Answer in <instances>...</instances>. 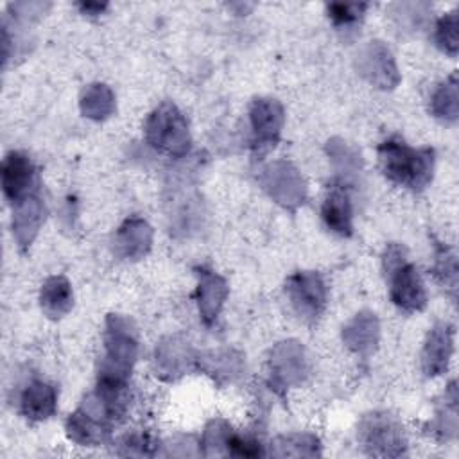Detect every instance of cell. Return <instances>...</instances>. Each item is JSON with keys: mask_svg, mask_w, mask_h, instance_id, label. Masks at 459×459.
<instances>
[{"mask_svg": "<svg viewBox=\"0 0 459 459\" xmlns=\"http://www.w3.org/2000/svg\"><path fill=\"white\" fill-rule=\"evenodd\" d=\"M126 387L99 385L84 396L81 405L66 420V436L81 446H99L109 434L117 420L126 411Z\"/></svg>", "mask_w": 459, "mask_h": 459, "instance_id": "1", "label": "cell"}, {"mask_svg": "<svg viewBox=\"0 0 459 459\" xmlns=\"http://www.w3.org/2000/svg\"><path fill=\"white\" fill-rule=\"evenodd\" d=\"M138 359V330L122 314H109L104 330V353L99 362V385L127 387L133 366Z\"/></svg>", "mask_w": 459, "mask_h": 459, "instance_id": "2", "label": "cell"}, {"mask_svg": "<svg viewBox=\"0 0 459 459\" xmlns=\"http://www.w3.org/2000/svg\"><path fill=\"white\" fill-rule=\"evenodd\" d=\"M377 152L380 169L389 181L412 192H421L430 185L436 161L430 147L416 149L400 136H389Z\"/></svg>", "mask_w": 459, "mask_h": 459, "instance_id": "3", "label": "cell"}, {"mask_svg": "<svg viewBox=\"0 0 459 459\" xmlns=\"http://www.w3.org/2000/svg\"><path fill=\"white\" fill-rule=\"evenodd\" d=\"M382 269L389 285L391 301L403 312H421L427 307V290L418 267L409 260L403 246L391 242L382 255Z\"/></svg>", "mask_w": 459, "mask_h": 459, "instance_id": "4", "label": "cell"}, {"mask_svg": "<svg viewBox=\"0 0 459 459\" xmlns=\"http://www.w3.org/2000/svg\"><path fill=\"white\" fill-rule=\"evenodd\" d=\"M143 131L147 143L170 158H183L190 151L188 122L170 100H163L151 111Z\"/></svg>", "mask_w": 459, "mask_h": 459, "instance_id": "5", "label": "cell"}, {"mask_svg": "<svg viewBox=\"0 0 459 459\" xmlns=\"http://www.w3.org/2000/svg\"><path fill=\"white\" fill-rule=\"evenodd\" d=\"M357 437L369 455L400 457L407 450V437L402 423L387 412H369L362 416Z\"/></svg>", "mask_w": 459, "mask_h": 459, "instance_id": "6", "label": "cell"}, {"mask_svg": "<svg viewBox=\"0 0 459 459\" xmlns=\"http://www.w3.org/2000/svg\"><path fill=\"white\" fill-rule=\"evenodd\" d=\"M264 192L280 206L296 212L307 199V183L301 172L287 160H274L258 172Z\"/></svg>", "mask_w": 459, "mask_h": 459, "instance_id": "7", "label": "cell"}, {"mask_svg": "<svg viewBox=\"0 0 459 459\" xmlns=\"http://www.w3.org/2000/svg\"><path fill=\"white\" fill-rule=\"evenodd\" d=\"M308 373V355L299 341L287 339L273 346L269 353V382L274 391L283 394L289 387L301 385Z\"/></svg>", "mask_w": 459, "mask_h": 459, "instance_id": "8", "label": "cell"}, {"mask_svg": "<svg viewBox=\"0 0 459 459\" xmlns=\"http://www.w3.org/2000/svg\"><path fill=\"white\" fill-rule=\"evenodd\" d=\"M285 294L292 310L307 323H314L321 317L328 290L323 276L316 271H298L285 281Z\"/></svg>", "mask_w": 459, "mask_h": 459, "instance_id": "9", "label": "cell"}, {"mask_svg": "<svg viewBox=\"0 0 459 459\" xmlns=\"http://www.w3.org/2000/svg\"><path fill=\"white\" fill-rule=\"evenodd\" d=\"M285 113L280 100L273 97H256L249 106L251 142L256 154H265L273 149L281 134Z\"/></svg>", "mask_w": 459, "mask_h": 459, "instance_id": "10", "label": "cell"}, {"mask_svg": "<svg viewBox=\"0 0 459 459\" xmlns=\"http://www.w3.org/2000/svg\"><path fill=\"white\" fill-rule=\"evenodd\" d=\"M355 66L369 84L380 90H393L400 84V72L396 61L384 41L375 39L366 43L357 52Z\"/></svg>", "mask_w": 459, "mask_h": 459, "instance_id": "11", "label": "cell"}, {"mask_svg": "<svg viewBox=\"0 0 459 459\" xmlns=\"http://www.w3.org/2000/svg\"><path fill=\"white\" fill-rule=\"evenodd\" d=\"M197 359L192 344L181 335L163 337L154 350L156 377L165 382H174L194 369Z\"/></svg>", "mask_w": 459, "mask_h": 459, "instance_id": "12", "label": "cell"}, {"mask_svg": "<svg viewBox=\"0 0 459 459\" xmlns=\"http://www.w3.org/2000/svg\"><path fill=\"white\" fill-rule=\"evenodd\" d=\"M2 190L11 204L38 192V170L25 152L11 151L5 154L2 161Z\"/></svg>", "mask_w": 459, "mask_h": 459, "instance_id": "13", "label": "cell"}, {"mask_svg": "<svg viewBox=\"0 0 459 459\" xmlns=\"http://www.w3.org/2000/svg\"><path fill=\"white\" fill-rule=\"evenodd\" d=\"M454 353V326L448 321H437L427 333L421 350V369L425 377L434 378L448 369Z\"/></svg>", "mask_w": 459, "mask_h": 459, "instance_id": "14", "label": "cell"}, {"mask_svg": "<svg viewBox=\"0 0 459 459\" xmlns=\"http://www.w3.org/2000/svg\"><path fill=\"white\" fill-rule=\"evenodd\" d=\"M195 276H197V289H195L197 310L203 323L210 326L221 314L230 289L226 280L206 265L195 267Z\"/></svg>", "mask_w": 459, "mask_h": 459, "instance_id": "15", "label": "cell"}, {"mask_svg": "<svg viewBox=\"0 0 459 459\" xmlns=\"http://www.w3.org/2000/svg\"><path fill=\"white\" fill-rule=\"evenodd\" d=\"M47 208L39 195V192H34L27 195L25 199L13 204V235L20 247V251H25L30 247L32 240L39 233L43 222H45Z\"/></svg>", "mask_w": 459, "mask_h": 459, "instance_id": "16", "label": "cell"}, {"mask_svg": "<svg viewBox=\"0 0 459 459\" xmlns=\"http://www.w3.org/2000/svg\"><path fill=\"white\" fill-rule=\"evenodd\" d=\"M152 247V228L142 217H127L113 237V251L124 260H140Z\"/></svg>", "mask_w": 459, "mask_h": 459, "instance_id": "17", "label": "cell"}, {"mask_svg": "<svg viewBox=\"0 0 459 459\" xmlns=\"http://www.w3.org/2000/svg\"><path fill=\"white\" fill-rule=\"evenodd\" d=\"M380 339V323L378 317L369 312L362 310L355 314L344 326H342V342L350 351H353L357 357L368 360Z\"/></svg>", "mask_w": 459, "mask_h": 459, "instance_id": "18", "label": "cell"}, {"mask_svg": "<svg viewBox=\"0 0 459 459\" xmlns=\"http://www.w3.org/2000/svg\"><path fill=\"white\" fill-rule=\"evenodd\" d=\"M321 217L332 233L341 237H350L353 233V210L344 183L333 181L332 186H328L321 206Z\"/></svg>", "mask_w": 459, "mask_h": 459, "instance_id": "19", "label": "cell"}, {"mask_svg": "<svg viewBox=\"0 0 459 459\" xmlns=\"http://www.w3.org/2000/svg\"><path fill=\"white\" fill-rule=\"evenodd\" d=\"M57 409V389L43 380H32L20 396V411L29 421H45Z\"/></svg>", "mask_w": 459, "mask_h": 459, "instance_id": "20", "label": "cell"}, {"mask_svg": "<svg viewBox=\"0 0 459 459\" xmlns=\"http://www.w3.org/2000/svg\"><path fill=\"white\" fill-rule=\"evenodd\" d=\"M39 305L47 317L61 319L65 317L74 305V292L70 281L61 276L54 274L48 276L39 290Z\"/></svg>", "mask_w": 459, "mask_h": 459, "instance_id": "21", "label": "cell"}, {"mask_svg": "<svg viewBox=\"0 0 459 459\" xmlns=\"http://www.w3.org/2000/svg\"><path fill=\"white\" fill-rule=\"evenodd\" d=\"M79 108L81 113L90 120H106L115 111V93L104 82H91L81 91Z\"/></svg>", "mask_w": 459, "mask_h": 459, "instance_id": "22", "label": "cell"}, {"mask_svg": "<svg viewBox=\"0 0 459 459\" xmlns=\"http://www.w3.org/2000/svg\"><path fill=\"white\" fill-rule=\"evenodd\" d=\"M197 366L219 384L233 382L237 377L242 375L244 369L242 355L233 350H219L204 355L203 359L199 357Z\"/></svg>", "mask_w": 459, "mask_h": 459, "instance_id": "23", "label": "cell"}, {"mask_svg": "<svg viewBox=\"0 0 459 459\" xmlns=\"http://www.w3.org/2000/svg\"><path fill=\"white\" fill-rule=\"evenodd\" d=\"M326 154L330 158V163L337 174L339 183H348L351 178H355L360 170L362 160H360V152L351 147L348 142H344L342 138H332L326 143Z\"/></svg>", "mask_w": 459, "mask_h": 459, "instance_id": "24", "label": "cell"}, {"mask_svg": "<svg viewBox=\"0 0 459 459\" xmlns=\"http://www.w3.org/2000/svg\"><path fill=\"white\" fill-rule=\"evenodd\" d=\"M267 454L273 457H316L321 455V445L314 434H283L271 441Z\"/></svg>", "mask_w": 459, "mask_h": 459, "instance_id": "25", "label": "cell"}, {"mask_svg": "<svg viewBox=\"0 0 459 459\" xmlns=\"http://www.w3.org/2000/svg\"><path fill=\"white\" fill-rule=\"evenodd\" d=\"M430 111L432 115L445 122L454 124L459 117V82L457 74L454 72L445 82H441L430 99Z\"/></svg>", "mask_w": 459, "mask_h": 459, "instance_id": "26", "label": "cell"}, {"mask_svg": "<svg viewBox=\"0 0 459 459\" xmlns=\"http://www.w3.org/2000/svg\"><path fill=\"white\" fill-rule=\"evenodd\" d=\"M430 430L443 441L457 436V389L452 382L445 393V403L437 409L436 418L430 421Z\"/></svg>", "mask_w": 459, "mask_h": 459, "instance_id": "27", "label": "cell"}, {"mask_svg": "<svg viewBox=\"0 0 459 459\" xmlns=\"http://www.w3.org/2000/svg\"><path fill=\"white\" fill-rule=\"evenodd\" d=\"M233 436V429L224 420H210L203 430L199 452L204 457L228 455V446Z\"/></svg>", "mask_w": 459, "mask_h": 459, "instance_id": "28", "label": "cell"}, {"mask_svg": "<svg viewBox=\"0 0 459 459\" xmlns=\"http://www.w3.org/2000/svg\"><path fill=\"white\" fill-rule=\"evenodd\" d=\"M434 276L441 285L450 289L455 296L457 290V256L452 247L436 242V262H434Z\"/></svg>", "mask_w": 459, "mask_h": 459, "instance_id": "29", "label": "cell"}, {"mask_svg": "<svg viewBox=\"0 0 459 459\" xmlns=\"http://www.w3.org/2000/svg\"><path fill=\"white\" fill-rule=\"evenodd\" d=\"M457 27H459L457 11H452V13L443 14L437 20L436 29H434V43H436V47L441 52L448 54L450 57H455L457 56V48H459Z\"/></svg>", "mask_w": 459, "mask_h": 459, "instance_id": "30", "label": "cell"}, {"mask_svg": "<svg viewBox=\"0 0 459 459\" xmlns=\"http://www.w3.org/2000/svg\"><path fill=\"white\" fill-rule=\"evenodd\" d=\"M368 9V4H328L326 5V11H328V18L332 20V23L337 27V29H351L355 27L364 11Z\"/></svg>", "mask_w": 459, "mask_h": 459, "instance_id": "31", "label": "cell"}, {"mask_svg": "<svg viewBox=\"0 0 459 459\" xmlns=\"http://www.w3.org/2000/svg\"><path fill=\"white\" fill-rule=\"evenodd\" d=\"M154 441L147 434H131L126 436L120 443V455H152L154 454Z\"/></svg>", "mask_w": 459, "mask_h": 459, "instance_id": "32", "label": "cell"}, {"mask_svg": "<svg viewBox=\"0 0 459 459\" xmlns=\"http://www.w3.org/2000/svg\"><path fill=\"white\" fill-rule=\"evenodd\" d=\"M265 452L262 450L260 441L253 439V437H246V436H238L233 432L230 446H228V455H235V457H258L264 455Z\"/></svg>", "mask_w": 459, "mask_h": 459, "instance_id": "33", "label": "cell"}, {"mask_svg": "<svg viewBox=\"0 0 459 459\" xmlns=\"http://www.w3.org/2000/svg\"><path fill=\"white\" fill-rule=\"evenodd\" d=\"M77 7L81 9L82 14L97 16V14H102V11H104L108 5H106V4H99V2H81V4H77Z\"/></svg>", "mask_w": 459, "mask_h": 459, "instance_id": "34", "label": "cell"}]
</instances>
